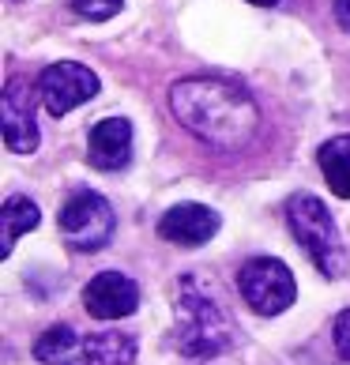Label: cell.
<instances>
[{"instance_id":"e0dca14e","label":"cell","mask_w":350,"mask_h":365,"mask_svg":"<svg viewBox=\"0 0 350 365\" xmlns=\"http://www.w3.org/2000/svg\"><path fill=\"white\" fill-rule=\"evenodd\" d=\"M335 19L343 31H350V0H335Z\"/></svg>"},{"instance_id":"8fae6325","label":"cell","mask_w":350,"mask_h":365,"mask_svg":"<svg viewBox=\"0 0 350 365\" xmlns=\"http://www.w3.org/2000/svg\"><path fill=\"white\" fill-rule=\"evenodd\" d=\"M87 365H132L136 361V339L125 331H94L83 339Z\"/></svg>"},{"instance_id":"52a82bcc","label":"cell","mask_w":350,"mask_h":365,"mask_svg":"<svg viewBox=\"0 0 350 365\" xmlns=\"http://www.w3.org/2000/svg\"><path fill=\"white\" fill-rule=\"evenodd\" d=\"M26 79H8L4 98H0V125H4V143L11 155H34L38 151V125H34V94Z\"/></svg>"},{"instance_id":"7c38bea8","label":"cell","mask_w":350,"mask_h":365,"mask_svg":"<svg viewBox=\"0 0 350 365\" xmlns=\"http://www.w3.org/2000/svg\"><path fill=\"white\" fill-rule=\"evenodd\" d=\"M34 358L46 365H72L76 358H83V339L68 324H53L42 339L34 343Z\"/></svg>"},{"instance_id":"5b68a950","label":"cell","mask_w":350,"mask_h":365,"mask_svg":"<svg viewBox=\"0 0 350 365\" xmlns=\"http://www.w3.org/2000/svg\"><path fill=\"white\" fill-rule=\"evenodd\" d=\"M237 290L245 297V305L260 317H279L287 313L298 297V282H294L290 267L272 256H257L237 272Z\"/></svg>"},{"instance_id":"ba28073f","label":"cell","mask_w":350,"mask_h":365,"mask_svg":"<svg viewBox=\"0 0 350 365\" xmlns=\"http://www.w3.org/2000/svg\"><path fill=\"white\" fill-rule=\"evenodd\" d=\"M140 305V287L120 272H102L83 287V309L94 320H120L132 317Z\"/></svg>"},{"instance_id":"9c48e42d","label":"cell","mask_w":350,"mask_h":365,"mask_svg":"<svg viewBox=\"0 0 350 365\" xmlns=\"http://www.w3.org/2000/svg\"><path fill=\"white\" fill-rule=\"evenodd\" d=\"M215 234H219V215L204 204H177L158 222V237L173 241V245H185V249L207 245Z\"/></svg>"},{"instance_id":"9a60e30c","label":"cell","mask_w":350,"mask_h":365,"mask_svg":"<svg viewBox=\"0 0 350 365\" xmlns=\"http://www.w3.org/2000/svg\"><path fill=\"white\" fill-rule=\"evenodd\" d=\"M72 11L91 19V23H102V19H110L120 11V0H72Z\"/></svg>"},{"instance_id":"ac0fdd59","label":"cell","mask_w":350,"mask_h":365,"mask_svg":"<svg viewBox=\"0 0 350 365\" xmlns=\"http://www.w3.org/2000/svg\"><path fill=\"white\" fill-rule=\"evenodd\" d=\"M249 4H257V8H275L279 0H249Z\"/></svg>"},{"instance_id":"6da1fadb","label":"cell","mask_w":350,"mask_h":365,"mask_svg":"<svg viewBox=\"0 0 350 365\" xmlns=\"http://www.w3.org/2000/svg\"><path fill=\"white\" fill-rule=\"evenodd\" d=\"M170 110L215 151H241L260 128V110L245 87L219 76H192L173 83Z\"/></svg>"},{"instance_id":"30bf717a","label":"cell","mask_w":350,"mask_h":365,"mask_svg":"<svg viewBox=\"0 0 350 365\" xmlns=\"http://www.w3.org/2000/svg\"><path fill=\"white\" fill-rule=\"evenodd\" d=\"M87 158H91V166H98L105 173L125 170L132 162V125L125 117L98 120L91 128V140H87Z\"/></svg>"},{"instance_id":"2e32d148","label":"cell","mask_w":350,"mask_h":365,"mask_svg":"<svg viewBox=\"0 0 350 365\" xmlns=\"http://www.w3.org/2000/svg\"><path fill=\"white\" fill-rule=\"evenodd\" d=\"M335 350H339L343 361H350V309L335 317Z\"/></svg>"},{"instance_id":"5bb4252c","label":"cell","mask_w":350,"mask_h":365,"mask_svg":"<svg viewBox=\"0 0 350 365\" xmlns=\"http://www.w3.org/2000/svg\"><path fill=\"white\" fill-rule=\"evenodd\" d=\"M320 170L335 196L350 200V136H335L320 147Z\"/></svg>"},{"instance_id":"8992f818","label":"cell","mask_w":350,"mask_h":365,"mask_svg":"<svg viewBox=\"0 0 350 365\" xmlns=\"http://www.w3.org/2000/svg\"><path fill=\"white\" fill-rule=\"evenodd\" d=\"M38 94H42L46 110L53 117H64V113H72L76 106H83L98 94V76H94L87 64L57 61L38 76Z\"/></svg>"},{"instance_id":"4fadbf2b","label":"cell","mask_w":350,"mask_h":365,"mask_svg":"<svg viewBox=\"0 0 350 365\" xmlns=\"http://www.w3.org/2000/svg\"><path fill=\"white\" fill-rule=\"evenodd\" d=\"M0 222H4V241H0V256H11L16 241L26 230L38 226V204L26 196H8L4 207H0Z\"/></svg>"},{"instance_id":"7a4b0ae2","label":"cell","mask_w":350,"mask_h":365,"mask_svg":"<svg viewBox=\"0 0 350 365\" xmlns=\"http://www.w3.org/2000/svg\"><path fill=\"white\" fill-rule=\"evenodd\" d=\"M177 346L188 358H215L234 346V324L219 309V302L204 290L196 275H185L177 282Z\"/></svg>"},{"instance_id":"277c9868","label":"cell","mask_w":350,"mask_h":365,"mask_svg":"<svg viewBox=\"0 0 350 365\" xmlns=\"http://www.w3.org/2000/svg\"><path fill=\"white\" fill-rule=\"evenodd\" d=\"M57 226H61V237L68 241L76 252H98V249L110 245L117 219H113L110 200L83 188V192L68 196V204L57 215Z\"/></svg>"},{"instance_id":"3957f363","label":"cell","mask_w":350,"mask_h":365,"mask_svg":"<svg viewBox=\"0 0 350 365\" xmlns=\"http://www.w3.org/2000/svg\"><path fill=\"white\" fill-rule=\"evenodd\" d=\"M287 222L294 230V237H298V245L309 252V260L320 267V275L343 279L346 256H343L339 230H335L324 200H316L313 192H294L287 200Z\"/></svg>"}]
</instances>
